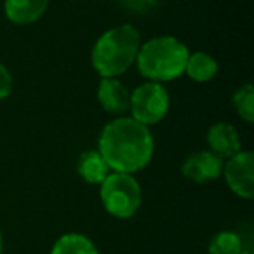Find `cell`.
Segmentation results:
<instances>
[{
	"label": "cell",
	"mask_w": 254,
	"mask_h": 254,
	"mask_svg": "<svg viewBox=\"0 0 254 254\" xmlns=\"http://www.w3.org/2000/svg\"><path fill=\"white\" fill-rule=\"evenodd\" d=\"M98 152L112 173L136 174L152 162L155 141L150 127L122 115L101 129Z\"/></svg>",
	"instance_id": "cell-1"
},
{
	"label": "cell",
	"mask_w": 254,
	"mask_h": 254,
	"mask_svg": "<svg viewBox=\"0 0 254 254\" xmlns=\"http://www.w3.org/2000/svg\"><path fill=\"white\" fill-rule=\"evenodd\" d=\"M141 35L129 23L113 26L98 37L91 51V64L101 78H117L134 64Z\"/></svg>",
	"instance_id": "cell-2"
},
{
	"label": "cell",
	"mask_w": 254,
	"mask_h": 254,
	"mask_svg": "<svg viewBox=\"0 0 254 254\" xmlns=\"http://www.w3.org/2000/svg\"><path fill=\"white\" fill-rule=\"evenodd\" d=\"M190 51L178 37L159 35L141 42L136 56L139 75L150 82H171L185 73Z\"/></svg>",
	"instance_id": "cell-3"
},
{
	"label": "cell",
	"mask_w": 254,
	"mask_h": 254,
	"mask_svg": "<svg viewBox=\"0 0 254 254\" xmlns=\"http://www.w3.org/2000/svg\"><path fill=\"white\" fill-rule=\"evenodd\" d=\"M99 197L103 207L110 216L129 219L141 207L143 191L134 174L110 173L99 185Z\"/></svg>",
	"instance_id": "cell-4"
},
{
	"label": "cell",
	"mask_w": 254,
	"mask_h": 254,
	"mask_svg": "<svg viewBox=\"0 0 254 254\" xmlns=\"http://www.w3.org/2000/svg\"><path fill=\"white\" fill-rule=\"evenodd\" d=\"M171 98L166 85L160 82H143L131 92L129 110L136 122L146 127L159 124L169 112Z\"/></svg>",
	"instance_id": "cell-5"
},
{
	"label": "cell",
	"mask_w": 254,
	"mask_h": 254,
	"mask_svg": "<svg viewBox=\"0 0 254 254\" xmlns=\"http://www.w3.org/2000/svg\"><path fill=\"white\" fill-rule=\"evenodd\" d=\"M223 178L228 188L244 200L254 197V155L253 152L240 150L223 164Z\"/></svg>",
	"instance_id": "cell-6"
},
{
	"label": "cell",
	"mask_w": 254,
	"mask_h": 254,
	"mask_svg": "<svg viewBox=\"0 0 254 254\" xmlns=\"http://www.w3.org/2000/svg\"><path fill=\"white\" fill-rule=\"evenodd\" d=\"M223 164H225V160L219 159L212 152L200 150V152L191 153L185 159V162L181 164V174L191 183H211V181L221 178Z\"/></svg>",
	"instance_id": "cell-7"
},
{
	"label": "cell",
	"mask_w": 254,
	"mask_h": 254,
	"mask_svg": "<svg viewBox=\"0 0 254 254\" xmlns=\"http://www.w3.org/2000/svg\"><path fill=\"white\" fill-rule=\"evenodd\" d=\"M205 141H207L209 152H212L223 160L230 159V157H233L235 153H239L242 150L239 132H237V129L232 124L226 122L212 124L207 129Z\"/></svg>",
	"instance_id": "cell-8"
},
{
	"label": "cell",
	"mask_w": 254,
	"mask_h": 254,
	"mask_svg": "<svg viewBox=\"0 0 254 254\" xmlns=\"http://www.w3.org/2000/svg\"><path fill=\"white\" fill-rule=\"evenodd\" d=\"M131 92L119 78H101L98 85V101L106 113L122 117L129 112Z\"/></svg>",
	"instance_id": "cell-9"
},
{
	"label": "cell",
	"mask_w": 254,
	"mask_h": 254,
	"mask_svg": "<svg viewBox=\"0 0 254 254\" xmlns=\"http://www.w3.org/2000/svg\"><path fill=\"white\" fill-rule=\"evenodd\" d=\"M49 7V0H4V14L11 23L26 26L37 23Z\"/></svg>",
	"instance_id": "cell-10"
},
{
	"label": "cell",
	"mask_w": 254,
	"mask_h": 254,
	"mask_svg": "<svg viewBox=\"0 0 254 254\" xmlns=\"http://www.w3.org/2000/svg\"><path fill=\"white\" fill-rule=\"evenodd\" d=\"M77 173L85 183L101 185L112 171H110L108 164L105 162V159L99 155L98 150H89L78 157Z\"/></svg>",
	"instance_id": "cell-11"
},
{
	"label": "cell",
	"mask_w": 254,
	"mask_h": 254,
	"mask_svg": "<svg viewBox=\"0 0 254 254\" xmlns=\"http://www.w3.org/2000/svg\"><path fill=\"white\" fill-rule=\"evenodd\" d=\"M218 68V61L211 54L204 53V51H197V53H190V56H188L185 73L191 80L198 82V84H205L216 77Z\"/></svg>",
	"instance_id": "cell-12"
},
{
	"label": "cell",
	"mask_w": 254,
	"mask_h": 254,
	"mask_svg": "<svg viewBox=\"0 0 254 254\" xmlns=\"http://www.w3.org/2000/svg\"><path fill=\"white\" fill-rule=\"evenodd\" d=\"M51 254H99V251L87 235L71 232L54 242Z\"/></svg>",
	"instance_id": "cell-13"
},
{
	"label": "cell",
	"mask_w": 254,
	"mask_h": 254,
	"mask_svg": "<svg viewBox=\"0 0 254 254\" xmlns=\"http://www.w3.org/2000/svg\"><path fill=\"white\" fill-rule=\"evenodd\" d=\"M209 254H251L246 249V240L240 233L233 230H223L218 232L207 246Z\"/></svg>",
	"instance_id": "cell-14"
},
{
	"label": "cell",
	"mask_w": 254,
	"mask_h": 254,
	"mask_svg": "<svg viewBox=\"0 0 254 254\" xmlns=\"http://www.w3.org/2000/svg\"><path fill=\"white\" fill-rule=\"evenodd\" d=\"M232 105L237 115L247 124L254 122V87L253 84H244L235 89L232 98Z\"/></svg>",
	"instance_id": "cell-15"
},
{
	"label": "cell",
	"mask_w": 254,
	"mask_h": 254,
	"mask_svg": "<svg viewBox=\"0 0 254 254\" xmlns=\"http://www.w3.org/2000/svg\"><path fill=\"white\" fill-rule=\"evenodd\" d=\"M120 4L134 14H145V12H150L157 7L159 0H120Z\"/></svg>",
	"instance_id": "cell-16"
},
{
	"label": "cell",
	"mask_w": 254,
	"mask_h": 254,
	"mask_svg": "<svg viewBox=\"0 0 254 254\" xmlns=\"http://www.w3.org/2000/svg\"><path fill=\"white\" fill-rule=\"evenodd\" d=\"M12 87H14V80H12L11 71L4 63H0V101H4L11 96Z\"/></svg>",
	"instance_id": "cell-17"
},
{
	"label": "cell",
	"mask_w": 254,
	"mask_h": 254,
	"mask_svg": "<svg viewBox=\"0 0 254 254\" xmlns=\"http://www.w3.org/2000/svg\"><path fill=\"white\" fill-rule=\"evenodd\" d=\"M4 253V237H2V230H0V254Z\"/></svg>",
	"instance_id": "cell-18"
}]
</instances>
